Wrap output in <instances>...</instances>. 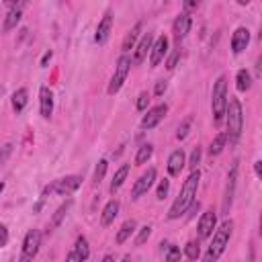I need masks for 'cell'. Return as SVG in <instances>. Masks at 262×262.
Returning a JSON list of instances; mask_svg holds the SVG:
<instances>
[{
  "label": "cell",
  "instance_id": "1",
  "mask_svg": "<svg viewBox=\"0 0 262 262\" xmlns=\"http://www.w3.org/2000/svg\"><path fill=\"white\" fill-rule=\"evenodd\" d=\"M199 170H192L188 174V178L184 180L182 188H180V194L176 196V201L172 203L170 211H168V219H178L180 215H184L188 211V207L194 203V196H196V188H199Z\"/></svg>",
  "mask_w": 262,
  "mask_h": 262
},
{
  "label": "cell",
  "instance_id": "2",
  "mask_svg": "<svg viewBox=\"0 0 262 262\" xmlns=\"http://www.w3.org/2000/svg\"><path fill=\"white\" fill-rule=\"evenodd\" d=\"M225 119H227V137L231 143H235L242 135L244 129V111H242V102L235 96L227 98V106H225Z\"/></svg>",
  "mask_w": 262,
  "mask_h": 262
},
{
  "label": "cell",
  "instance_id": "3",
  "mask_svg": "<svg viewBox=\"0 0 262 262\" xmlns=\"http://www.w3.org/2000/svg\"><path fill=\"white\" fill-rule=\"evenodd\" d=\"M231 229H233V221L231 219H225L219 225V229L213 233L211 246H209V250L205 254V262H217L219 260V256L223 254V250H225V246H227V242L231 237Z\"/></svg>",
  "mask_w": 262,
  "mask_h": 262
},
{
  "label": "cell",
  "instance_id": "4",
  "mask_svg": "<svg viewBox=\"0 0 262 262\" xmlns=\"http://www.w3.org/2000/svg\"><path fill=\"white\" fill-rule=\"evenodd\" d=\"M225 106H227V78L219 76L215 86H213V94H211V108H213V121L215 123L223 121Z\"/></svg>",
  "mask_w": 262,
  "mask_h": 262
},
{
  "label": "cell",
  "instance_id": "5",
  "mask_svg": "<svg viewBox=\"0 0 262 262\" xmlns=\"http://www.w3.org/2000/svg\"><path fill=\"white\" fill-rule=\"evenodd\" d=\"M129 70H131V57L123 53V55L117 59V66H115V74H113V78H111V82H108V88H106V92H108L111 96H113V94H117V92L121 90L123 82L127 80V74H129Z\"/></svg>",
  "mask_w": 262,
  "mask_h": 262
},
{
  "label": "cell",
  "instance_id": "6",
  "mask_svg": "<svg viewBox=\"0 0 262 262\" xmlns=\"http://www.w3.org/2000/svg\"><path fill=\"white\" fill-rule=\"evenodd\" d=\"M82 184V176H66V178H59L55 180L53 184H49L45 188V192H57V194H70L74 192L76 188H80Z\"/></svg>",
  "mask_w": 262,
  "mask_h": 262
},
{
  "label": "cell",
  "instance_id": "7",
  "mask_svg": "<svg viewBox=\"0 0 262 262\" xmlns=\"http://www.w3.org/2000/svg\"><path fill=\"white\" fill-rule=\"evenodd\" d=\"M235 180H237V162H233V164H231V170H229V176H227L225 194H223V205H221L223 215H227V213H229V209H231L233 194H235Z\"/></svg>",
  "mask_w": 262,
  "mask_h": 262
},
{
  "label": "cell",
  "instance_id": "8",
  "mask_svg": "<svg viewBox=\"0 0 262 262\" xmlns=\"http://www.w3.org/2000/svg\"><path fill=\"white\" fill-rule=\"evenodd\" d=\"M39 246H41V231L39 229L27 231L25 242H23V258L25 260H33L37 256V252H39Z\"/></svg>",
  "mask_w": 262,
  "mask_h": 262
},
{
  "label": "cell",
  "instance_id": "9",
  "mask_svg": "<svg viewBox=\"0 0 262 262\" xmlns=\"http://www.w3.org/2000/svg\"><path fill=\"white\" fill-rule=\"evenodd\" d=\"M154 180H156V168H147V172H143V174L135 180L133 190H131V199H139L141 194H145V192L151 188Z\"/></svg>",
  "mask_w": 262,
  "mask_h": 262
},
{
  "label": "cell",
  "instance_id": "10",
  "mask_svg": "<svg viewBox=\"0 0 262 262\" xmlns=\"http://www.w3.org/2000/svg\"><path fill=\"white\" fill-rule=\"evenodd\" d=\"M215 225H217V215H215V211H205V213L201 215V219H199V225H196L199 237H201V239L211 237Z\"/></svg>",
  "mask_w": 262,
  "mask_h": 262
},
{
  "label": "cell",
  "instance_id": "11",
  "mask_svg": "<svg viewBox=\"0 0 262 262\" xmlns=\"http://www.w3.org/2000/svg\"><path fill=\"white\" fill-rule=\"evenodd\" d=\"M166 53H168V37L166 35H160L154 41L151 49H149V63H151V68L160 66V61L166 57Z\"/></svg>",
  "mask_w": 262,
  "mask_h": 262
},
{
  "label": "cell",
  "instance_id": "12",
  "mask_svg": "<svg viewBox=\"0 0 262 262\" xmlns=\"http://www.w3.org/2000/svg\"><path fill=\"white\" fill-rule=\"evenodd\" d=\"M166 113H168V104H158V106L149 108L147 115H143V119H141V129H154L166 117Z\"/></svg>",
  "mask_w": 262,
  "mask_h": 262
},
{
  "label": "cell",
  "instance_id": "13",
  "mask_svg": "<svg viewBox=\"0 0 262 262\" xmlns=\"http://www.w3.org/2000/svg\"><path fill=\"white\" fill-rule=\"evenodd\" d=\"M190 25H192V18H190V14H188L186 10L176 16V20H174V25H172V31H174V39H176L178 43L188 35Z\"/></svg>",
  "mask_w": 262,
  "mask_h": 262
},
{
  "label": "cell",
  "instance_id": "14",
  "mask_svg": "<svg viewBox=\"0 0 262 262\" xmlns=\"http://www.w3.org/2000/svg\"><path fill=\"white\" fill-rule=\"evenodd\" d=\"M248 43H250V31L246 27H237L235 33H233V37H231V51L235 55H239L248 47Z\"/></svg>",
  "mask_w": 262,
  "mask_h": 262
},
{
  "label": "cell",
  "instance_id": "15",
  "mask_svg": "<svg viewBox=\"0 0 262 262\" xmlns=\"http://www.w3.org/2000/svg\"><path fill=\"white\" fill-rule=\"evenodd\" d=\"M23 6H25V2L10 4V10H8V14H6V18H4V25H2V31H4V33L12 31V29L18 25V20H20V16H23Z\"/></svg>",
  "mask_w": 262,
  "mask_h": 262
},
{
  "label": "cell",
  "instance_id": "16",
  "mask_svg": "<svg viewBox=\"0 0 262 262\" xmlns=\"http://www.w3.org/2000/svg\"><path fill=\"white\" fill-rule=\"evenodd\" d=\"M151 45H154V35H151V33H145V35L139 39L137 49H135V53H133V63H135V66H139V63L145 59V55H147V51L151 49Z\"/></svg>",
  "mask_w": 262,
  "mask_h": 262
},
{
  "label": "cell",
  "instance_id": "17",
  "mask_svg": "<svg viewBox=\"0 0 262 262\" xmlns=\"http://www.w3.org/2000/svg\"><path fill=\"white\" fill-rule=\"evenodd\" d=\"M184 164H186L184 151H182V149H174V151L170 154V158H168V172H170V176H178V174L182 172Z\"/></svg>",
  "mask_w": 262,
  "mask_h": 262
},
{
  "label": "cell",
  "instance_id": "18",
  "mask_svg": "<svg viewBox=\"0 0 262 262\" xmlns=\"http://www.w3.org/2000/svg\"><path fill=\"white\" fill-rule=\"evenodd\" d=\"M111 27H113V16L106 12V14L102 16V20L98 23V27H96V35H94V41H96L98 45H102V43L108 39V35H111Z\"/></svg>",
  "mask_w": 262,
  "mask_h": 262
},
{
  "label": "cell",
  "instance_id": "19",
  "mask_svg": "<svg viewBox=\"0 0 262 262\" xmlns=\"http://www.w3.org/2000/svg\"><path fill=\"white\" fill-rule=\"evenodd\" d=\"M39 98H41V117L49 119L51 113H53V94H51V90L47 86H41Z\"/></svg>",
  "mask_w": 262,
  "mask_h": 262
},
{
  "label": "cell",
  "instance_id": "20",
  "mask_svg": "<svg viewBox=\"0 0 262 262\" xmlns=\"http://www.w3.org/2000/svg\"><path fill=\"white\" fill-rule=\"evenodd\" d=\"M119 215V201L117 199H113V201H108L106 205H104V209H102V215H100V223L106 227V225H111L113 221H115V217Z\"/></svg>",
  "mask_w": 262,
  "mask_h": 262
},
{
  "label": "cell",
  "instance_id": "21",
  "mask_svg": "<svg viewBox=\"0 0 262 262\" xmlns=\"http://www.w3.org/2000/svg\"><path fill=\"white\" fill-rule=\"evenodd\" d=\"M135 227H137L135 219H127V221L121 225V229L117 231V244H125V242L131 237V233L135 231Z\"/></svg>",
  "mask_w": 262,
  "mask_h": 262
},
{
  "label": "cell",
  "instance_id": "22",
  "mask_svg": "<svg viewBox=\"0 0 262 262\" xmlns=\"http://www.w3.org/2000/svg\"><path fill=\"white\" fill-rule=\"evenodd\" d=\"M127 174H129V164H123V166H121V168L115 172V176H113V182H111V192H117V190L123 186V182H125Z\"/></svg>",
  "mask_w": 262,
  "mask_h": 262
},
{
  "label": "cell",
  "instance_id": "23",
  "mask_svg": "<svg viewBox=\"0 0 262 262\" xmlns=\"http://www.w3.org/2000/svg\"><path fill=\"white\" fill-rule=\"evenodd\" d=\"M27 100H29L27 88H18V90L12 94V108H14L16 113H20V111L27 106Z\"/></svg>",
  "mask_w": 262,
  "mask_h": 262
},
{
  "label": "cell",
  "instance_id": "24",
  "mask_svg": "<svg viewBox=\"0 0 262 262\" xmlns=\"http://www.w3.org/2000/svg\"><path fill=\"white\" fill-rule=\"evenodd\" d=\"M74 252H76V256H78L80 260H88V256H90V248H88V239H86L84 235H78V237H76Z\"/></svg>",
  "mask_w": 262,
  "mask_h": 262
},
{
  "label": "cell",
  "instance_id": "25",
  "mask_svg": "<svg viewBox=\"0 0 262 262\" xmlns=\"http://www.w3.org/2000/svg\"><path fill=\"white\" fill-rule=\"evenodd\" d=\"M235 86H237L239 92H246V90L252 88V76H250L248 70H239V72H237V76H235Z\"/></svg>",
  "mask_w": 262,
  "mask_h": 262
},
{
  "label": "cell",
  "instance_id": "26",
  "mask_svg": "<svg viewBox=\"0 0 262 262\" xmlns=\"http://www.w3.org/2000/svg\"><path fill=\"white\" fill-rule=\"evenodd\" d=\"M151 154H154V145H151V143H143V145L137 149V154H135V164H137V166L145 164V162L151 158Z\"/></svg>",
  "mask_w": 262,
  "mask_h": 262
},
{
  "label": "cell",
  "instance_id": "27",
  "mask_svg": "<svg viewBox=\"0 0 262 262\" xmlns=\"http://www.w3.org/2000/svg\"><path fill=\"white\" fill-rule=\"evenodd\" d=\"M139 31H141V23H135V27L127 33V37H125V41H123V51H129V49L135 45V41H137V37H139Z\"/></svg>",
  "mask_w": 262,
  "mask_h": 262
},
{
  "label": "cell",
  "instance_id": "28",
  "mask_svg": "<svg viewBox=\"0 0 262 262\" xmlns=\"http://www.w3.org/2000/svg\"><path fill=\"white\" fill-rule=\"evenodd\" d=\"M225 141H227V135H225V133H219V135L211 141L209 154H211V156H219V154L223 151V147H225Z\"/></svg>",
  "mask_w": 262,
  "mask_h": 262
},
{
  "label": "cell",
  "instance_id": "29",
  "mask_svg": "<svg viewBox=\"0 0 262 262\" xmlns=\"http://www.w3.org/2000/svg\"><path fill=\"white\" fill-rule=\"evenodd\" d=\"M166 262H180V248L166 244Z\"/></svg>",
  "mask_w": 262,
  "mask_h": 262
},
{
  "label": "cell",
  "instance_id": "30",
  "mask_svg": "<svg viewBox=\"0 0 262 262\" xmlns=\"http://www.w3.org/2000/svg\"><path fill=\"white\" fill-rule=\"evenodd\" d=\"M184 254L188 256V260H196V258L201 256V248H199V244H196V242H188V244L184 246Z\"/></svg>",
  "mask_w": 262,
  "mask_h": 262
},
{
  "label": "cell",
  "instance_id": "31",
  "mask_svg": "<svg viewBox=\"0 0 262 262\" xmlns=\"http://www.w3.org/2000/svg\"><path fill=\"white\" fill-rule=\"evenodd\" d=\"M106 160H100L98 164H96V168H94V184H100V180L104 178V172H106Z\"/></svg>",
  "mask_w": 262,
  "mask_h": 262
},
{
  "label": "cell",
  "instance_id": "32",
  "mask_svg": "<svg viewBox=\"0 0 262 262\" xmlns=\"http://www.w3.org/2000/svg\"><path fill=\"white\" fill-rule=\"evenodd\" d=\"M70 209V201L68 203H63L57 211H55V215H53V219H51V227H57L59 223H61V219H63V215H66V211Z\"/></svg>",
  "mask_w": 262,
  "mask_h": 262
},
{
  "label": "cell",
  "instance_id": "33",
  "mask_svg": "<svg viewBox=\"0 0 262 262\" xmlns=\"http://www.w3.org/2000/svg\"><path fill=\"white\" fill-rule=\"evenodd\" d=\"M149 235H151V227H149V225L139 227V233H137V237H135V246H143Z\"/></svg>",
  "mask_w": 262,
  "mask_h": 262
},
{
  "label": "cell",
  "instance_id": "34",
  "mask_svg": "<svg viewBox=\"0 0 262 262\" xmlns=\"http://www.w3.org/2000/svg\"><path fill=\"white\" fill-rule=\"evenodd\" d=\"M190 125H192V117H186V119L182 121V125L178 127V133H176V137H178V139H184V137L188 135V129H190Z\"/></svg>",
  "mask_w": 262,
  "mask_h": 262
},
{
  "label": "cell",
  "instance_id": "35",
  "mask_svg": "<svg viewBox=\"0 0 262 262\" xmlns=\"http://www.w3.org/2000/svg\"><path fill=\"white\" fill-rule=\"evenodd\" d=\"M201 164V147L196 145L194 149H192V154H190V160H188V166L192 168V170H196V166Z\"/></svg>",
  "mask_w": 262,
  "mask_h": 262
},
{
  "label": "cell",
  "instance_id": "36",
  "mask_svg": "<svg viewBox=\"0 0 262 262\" xmlns=\"http://www.w3.org/2000/svg\"><path fill=\"white\" fill-rule=\"evenodd\" d=\"M168 190H170V180H168V178H164V180L160 182V186H158L156 196H158V199H164V196L168 194Z\"/></svg>",
  "mask_w": 262,
  "mask_h": 262
},
{
  "label": "cell",
  "instance_id": "37",
  "mask_svg": "<svg viewBox=\"0 0 262 262\" xmlns=\"http://www.w3.org/2000/svg\"><path fill=\"white\" fill-rule=\"evenodd\" d=\"M147 102H149V94L147 92H141L139 98H137V111H145L147 108Z\"/></svg>",
  "mask_w": 262,
  "mask_h": 262
},
{
  "label": "cell",
  "instance_id": "38",
  "mask_svg": "<svg viewBox=\"0 0 262 262\" xmlns=\"http://www.w3.org/2000/svg\"><path fill=\"white\" fill-rule=\"evenodd\" d=\"M10 151H12V145H10V143H6V145L2 147V151H0V166L6 162V158L10 156Z\"/></svg>",
  "mask_w": 262,
  "mask_h": 262
},
{
  "label": "cell",
  "instance_id": "39",
  "mask_svg": "<svg viewBox=\"0 0 262 262\" xmlns=\"http://www.w3.org/2000/svg\"><path fill=\"white\" fill-rule=\"evenodd\" d=\"M166 88H168V84H166V80H160V82H156V88H154V92H156L158 96H162V94L166 92Z\"/></svg>",
  "mask_w": 262,
  "mask_h": 262
},
{
  "label": "cell",
  "instance_id": "40",
  "mask_svg": "<svg viewBox=\"0 0 262 262\" xmlns=\"http://www.w3.org/2000/svg\"><path fill=\"white\" fill-rule=\"evenodd\" d=\"M8 242V229L4 225H0V248H4Z\"/></svg>",
  "mask_w": 262,
  "mask_h": 262
},
{
  "label": "cell",
  "instance_id": "41",
  "mask_svg": "<svg viewBox=\"0 0 262 262\" xmlns=\"http://www.w3.org/2000/svg\"><path fill=\"white\" fill-rule=\"evenodd\" d=\"M178 57H180V51L176 49V51L170 55V59H168V66H166V68H168V70H174V66H176V59H178Z\"/></svg>",
  "mask_w": 262,
  "mask_h": 262
},
{
  "label": "cell",
  "instance_id": "42",
  "mask_svg": "<svg viewBox=\"0 0 262 262\" xmlns=\"http://www.w3.org/2000/svg\"><path fill=\"white\" fill-rule=\"evenodd\" d=\"M66 262H84V260H80V258L76 256V252H70V254L66 256Z\"/></svg>",
  "mask_w": 262,
  "mask_h": 262
},
{
  "label": "cell",
  "instance_id": "43",
  "mask_svg": "<svg viewBox=\"0 0 262 262\" xmlns=\"http://www.w3.org/2000/svg\"><path fill=\"white\" fill-rule=\"evenodd\" d=\"M49 59H51V51H47V53H45V55H43V59H41V66H43V68H45V66H47V61H49Z\"/></svg>",
  "mask_w": 262,
  "mask_h": 262
},
{
  "label": "cell",
  "instance_id": "44",
  "mask_svg": "<svg viewBox=\"0 0 262 262\" xmlns=\"http://www.w3.org/2000/svg\"><path fill=\"white\" fill-rule=\"evenodd\" d=\"M254 170H256V176H260V174H262V162H260V160L254 164Z\"/></svg>",
  "mask_w": 262,
  "mask_h": 262
},
{
  "label": "cell",
  "instance_id": "45",
  "mask_svg": "<svg viewBox=\"0 0 262 262\" xmlns=\"http://www.w3.org/2000/svg\"><path fill=\"white\" fill-rule=\"evenodd\" d=\"M199 2H184V8H196Z\"/></svg>",
  "mask_w": 262,
  "mask_h": 262
},
{
  "label": "cell",
  "instance_id": "46",
  "mask_svg": "<svg viewBox=\"0 0 262 262\" xmlns=\"http://www.w3.org/2000/svg\"><path fill=\"white\" fill-rule=\"evenodd\" d=\"M102 262H115V258H113V256H111V254H106V256H104V258H102Z\"/></svg>",
  "mask_w": 262,
  "mask_h": 262
},
{
  "label": "cell",
  "instance_id": "47",
  "mask_svg": "<svg viewBox=\"0 0 262 262\" xmlns=\"http://www.w3.org/2000/svg\"><path fill=\"white\" fill-rule=\"evenodd\" d=\"M123 262H131V256H125V258H123Z\"/></svg>",
  "mask_w": 262,
  "mask_h": 262
},
{
  "label": "cell",
  "instance_id": "48",
  "mask_svg": "<svg viewBox=\"0 0 262 262\" xmlns=\"http://www.w3.org/2000/svg\"><path fill=\"white\" fill-rule=\"evenodd\" d=\"M2 190H4V182H0V192H2Z\"/></svg>",
  "mask_w": 262,
  "mask_h": 262
},
{
  "label": "cell",
  "instance_id": "49",
  "mask_svg": "<svg viewBox=\"0 0 262 262\" xmlns=\"http://www.w3.org/2000/svg\"><path fill=\"white\" fill-rule=\"evenodd\" d=\"M188 262H194V260H188Z\"/></svg>",
  "mask_w": 262,
  "mask_h": 262
}]
</instances>
